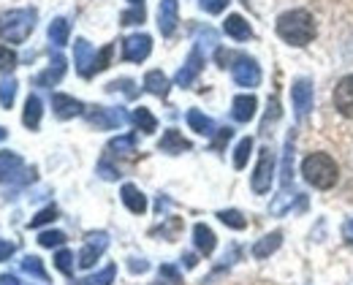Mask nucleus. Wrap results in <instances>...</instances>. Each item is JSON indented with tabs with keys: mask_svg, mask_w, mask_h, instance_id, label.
<instances>
[{
	"mask_svg": "<svg viewBox=\"0 0 353 285\" xmlns=\"http://www.w3.org/2000/svg\"><path fill=\"white\" fill-rule=\"evenodd\" d=\"M277 36L285 44H291V47H307L310 41L315 39V19H312V14L305 11V8L285 11L277 19Z\"/></svg>",
	"mask_w": 353,
	"mask_h": 285,
	"instance_id": "1",
	"label": "nucleus"
},
{
	"mask_svg": "<svg viewBox=\"0 0 353 285\" xmlns=\"http://www.w3.org/2000/svg\"><path fill=\"white\" fill-rule=\"evenodd\" d=\"M302 174H305V180H307L312 188L329 190L337 185L340 169H337V163L326 152H312V155L305 158V163H302Z\"/></svg>",
	"mask_w": 353,
	"mask_h": 285,
	"instance_id": "2",
	"label": "nucleus"
},
{
	"mask_svg": "<svg viewBox=\"0 0 353 285\" xmlns=\"http://www.w3.org/2000/svg\"><path fill=\"white\" fill-rule=\"evenodd\" d=\"M36 8H14L0 14V36L8 44H22L36 30Z\"/></svg>",
	"mask_w": 353,
	"mask_h": 285,
	"instance_id": "3",
	"label": "nucleus"
},
{
	"mask_svg": "<svg viewBox=\"0 0 353 285\" xmlns=\"http://www.w3.org/2000/svg\"><path fill=\"white\" fill-rule=\"evenodd\" d=\"M272 182H274V152L269 147H264L259 152V163H256V171H253L250 185H253V193L266 196L269 188H272Z\"/></svg>",
	"mask_w": 353,
	"mask_h": 285,
	"instance_id": "4",
	"label": "nucleus"
},
{
	"mask_svg": "<svg viewBox=\"0 0 353 285\" xmlns=\"http://www.w3.org/2000/svg\"><path fill=\"white\" fill-rule=\"evenodd\" d=\"M0 182H33V169L25 174V163L17 152H0Z\"/></svg>",
	"mask_w": 353,
	"mask_h": 285,
	"instance_id": "5",
	"label": "nucleus"
},
{
	"mask_svg": "<svg viewBox=\"0 0 353 285\" xmlns=\"http://www.w3.org/2000/svg\"><path fill=\"white\" fill-rule=\"evenodd\" d=\"M88 120L90 125L101 128V131H114L120 125H125V112L123 109H106V106H92L88 112Z\"/></svg>",
	"mask_w": 353,
	"mask_h": 285,
	"instance_id": "6",
	"label": "nucleus"
},
{
	"mask_svg": "<svg viewBox=\"0 0 353 285\" xmlns=\"http://www.w3.org/2000/svg\"><path fill=\"white\" fill-rule=\"evenodd\" d=\"M231 74L239 87H259L261 82V68L253 57H236V63L231 65Z\"/></svg>",
	"mask_w": 353,
	"mask_h": 285,
	"instance_id": "7",
	"label": "nucleus"
},
{
	"mask_svg": "<svg viewBox=\"0 0 353 285\" xmlns=\"http://www.w3.org/2000/svg\"><path fill=\"white\" fill-rule=\"evenodd\" d=\"M291 101H294V114H296V120H305L310 112H312V101H315L312 82H310V79L294 82V87H291Z\"/></svg>",
	"mask_w": 353,
	"mask_h": 285,
	"instance_id": "8",
	"label": "nucleus"
},
{
	"mask_svg": "<svg viewBox=\"0 0 353 285\" xmlns=\"http://www.w3.org/2000/svg\"><path fill=\"white\" fill-rule=\"evenodd\" d=\"M150 52H152V39H150L147 33H136V36H128V39L123 41V60H128V63H141V60H147Z\"/></svg>",
	"mask_w": 353,
	"mask_h": 285,
	"instance_id": "9",
	"label": "nucleus"
},
{
	"mask_svg": "<svg viewBox=\"0 0 353 285\" xmlns=\"http://www.w3.org/2000/svg\"><path fill=\"white\" fill-rule=\"evenodd\" d=\"M201 68H204V54H201V47L196 44V47L190 49L185 65H182L179 74H176V85H179V87H190V85L196 82V76L201 74Z\"/></svg>",
	"mask_w": 353,
	"mask_h": 285,
	"instance_id": "10",
	"label": "nucleus"
},
{
	"mask_svg": "<svg viewBox=\"0 0 353 285\" xmlns=\"http://www.w3.org/2000/svg\"><path fill=\"white\" fill-rule=\"evenodd\" d=\"M109 247V237L103 234V231H95V234H90L88 242H85V247H82V253H79V266L82 269H90L98 258H101V253Z\"/></svg>",
	"mask_w": 353,
	"mask_h": 285,
	"instance_id": "11",
	"label": "nucleus"
},
{
	"mask_svg": "<svg viewBox=\"0 0 353 285\" xmlns=\"http://www.w3.org/2000/svg\"><path fill=\"white\" fill-rule=\"evenodd\" d=\"M334 106H337V112L343 117L353 120V74L343 76L337 82V87H334Z\"/></svg>",
	"mask_w": 353,
	"mask_h": 285,
	"instance_id": "12",
	"label": "nucleus"
},
{
	"mask_svg": "<svg viewBox=\"0 0 353 285\" xmlns=\"http://www.w3.org/2000/svg\"><path fill=\"white\" fill-rule=\"evenodd\" d=\"M74 60H77V71H79V76L90 79V76L95 74V49L90 47V41L77 39V44H74Z\"/></svg>",
	"mask_w": 353,
	"mask_h": 285,
	"instance_id": "13",
	"label": "nucleus"
},
{
	"mask_svg": "<svg viewBox=\"0 0 353 285\" xmlns=\"http://www.w3.org/2000/svg\"><path fill=\"white\" fill-rule=\"evenodd\" d=\"M52 109H54V114L60 120H71V117H79L85 112V103L65 93H54L52 95Z\"/></svg>",
	"mask_w": 353,
	"mask_h": 285,
	"instance_id": "14",
	"label": "nucleus"
},
{
	"mask_svg": "<svg viewBox=\"0 0 353 285\" xmlns=\"http://www.w3.org/2000/svg\"><path fill=\"white\" fill-rule=\"evenodd\" d=\"M256 109H259L256 95H236L231 103V114L236 123H250L256 117Z\"/></svg>",
	"mask_w": 353,
	"mask_h": 285,
	"instance_id": "15",
	"label": "nucleus"
},
{
	"mask_svg": "<svg viewBox=\"0 0 353 285\" xmlns=\"http://www.w3.org/2000/svg\"><path fill=\"white\" fill-rule=\"evenodd\" d=\"M63 76H65V57L63 54H54L52 63H49V68H46L44 74L36 76V85L39 87H54Z\"/></svg>",
	"mask_w": 353,
	"mask_h": 285,
	"instance_id": "16",
	"label": "nucleus"
},
{
	"mask_svg": "<svg viewBox=\"0 0 353 285\" xmlns=\"http://www.w3.org/2000/svg\"><path fill=\"white\" fill-rule=\"evenodd\" d=\"M158 28L161 33L169 39L174 36L176 30V0H161V8H158Z\"/></svg>",
	"mask_w": 353,
	"mask_h": 285,
	"instance_id": "17",
	"label": "nucleus"
},
{
	"mask_svg": "<svg viewBox=\"0 0 353 285\" xmlns=\"http://www.w3.org/2000/svg\"><path fill=\"white\" fill-rule=\"evenodd\" d=\"M223 30H225V36H231L234 41H248V39L253 36V30H250L248 19H245V17H239V14H231V17L223 22Z\"/></svg>",
	"mask_w": 353,
	"mask_h": 285,
	"instance_id": "18",
	"label": "nucleus"
},
{
	"mask_svg": "<svg viewBox=\"0 0 353 285\" xmlns=\"http://www.w3.org/2000/svg\"><path fill=\"white\" fill-rule=\"evenodd\" d=\"M193 144L188 142L179 131H174V128H169L166 134H163V139L158 142V149L161 152H169V155H179V152H188Z\"/></svg>",
	"mask_w": 353,
	"mask_h": 285,
	"instance_id": "19",
	"label": "nucleus"
},
{
	"mask_svg": "<svg viewBox=\"0 0 353 285\" xmlns=\"http://www.w3.org/2000/svg\"><path fill=\"white\" fill-rule=\"evenodd\" d=\"M193 242H196L199 253H204V255H212V250L218 247V239L212 234V229L204 226V223H196L193 226Z\"/></svg>",
	"mask_w": 353,
	"mask_h": 285,
	"instance_id": "20",
	"label": "nucleus"
},
{
	"mask_svg": "<svg viewBox=\"0 0 353 285\" xmlns=\"http://www.w3.org/2000/svg\"><path fill=\"white\" fill-rule=\"evenodd\" d=\"M120 196H123V204L131 209L133 215H144L147 212V198H144V193L136 185H123Z\"/></svg>",
	"mask_w": 353,
	"mask_h": 285,
	"instance_id": "21",
	"label": "nucleus"
},
{
	"mask_svg": "<svg viewBox=\"0 0 353 285\" xmlns=\"http://www.w3.org/2000/svg\"><path fill=\"white\" fill-rule=\"evenodd\" d=\"M185 120H188L190 131H196V134H201V136H212V134H215V123H212V117H207V114L199 112V109H190V112L185 114Z\"/></svg>",
	"mask_w": 353,
	"mask_h": 285,
	"instance_id": "22",
	"label": "nucleus"
},
{
	"mask_svg": "<svg viewBox=\"0 0 353 285\" xmlns=\"http://www.w3.org/2000/svg\"><path fill=\"white\" fill-rule=\"evenodd\" d=\"M41 114H44L41 98H39V95H30V98L25 101V114H22V123H25L30 131H36V128L41 125Z\"/></svg>",
	"mask_w": 353,
	"mask_h": 285,
	"instance_id": "23",
	"label": "nucleus"
},
{
	"mask_svg": "<svg viewBox=\"0 0 353 285\" xmlns=\"http://www.w3.org/2000/svg\"><path fill=\"white\" fill-rule=\"evenodd\" d=\"M144 90L158 95V98H166L169 95V79H166V74L163 71H150L144 76Z\"/></svg>",
	"mask_w": 353,
	"mask_h": 285,
	"instance_id": "24",
	"label": "nucleus"
},
{
	"mask_svg": "<svg viewBox=\"0 0 353 285\" xmlns=\"http://www.w3.org/2000/svg\"><path fill=\"white\" fill-rule=\"evenodd\" d=\"M280 244H283V234H280V231L266 234L264 239H259V242L253 244V258H269Z\"/></svg>",
	"mask_w": 353,
	"mask_h": 285,
	"instance_id": "25",
	"label": "nucleus"
},
{
	"mask_svg": "<svg viewBox=\"0 0 353 285\" xmlns=\"http://www.w3.org/2000/svg\"><path fill=\"white\" fill-rule=\"evenodd\" d=\"M68 36H71L68 19H63V17L52 19V25H49V41H52L54 47H65V44H68Z\"/></svg>",
	"mask_w": 353,
	"mask_h": 285,
	"instance_id": "26",
	"label": "nucleus"
},
{
	"mask_svg": "<svg viewBox=\"0 0 353 285\" xmlns=\"http://www.w3.org/2000/svg\"><path fill=\"white\" fill-rule=\"evenodd\" d=\"M22 272L30 275V277H36V280H41V283L49 280V275H46L44 264H41L39 255H25V258H22Z\"/></svg>",
	"mask_w": 353,
	"mask_h": 285,
	"instance_id": "27",
	"label": "nucleus"
},
{
	"mask_svg": "<svg viewBox=\"0 0 353 285\" xmlns=\"http://www.w3.org/2000/svg\"><path fill=\"white\" fill-rule=\"evenodd\" d=\"M133 123H136V128L144 131V134H155V128H158V120H155L152 112L144 109V106H139V109L133 112Z\"/></svg>",
	"mask_w": 353,
	"mask_h": 285,
	"instance_id": "28",
	"label": "nucleus"
},
{
	"mask_svg": "<svg viewBox=\"0 0 353 285\" xmlns=\"http://www.w3.org/2000/svg\"><path fill=\"white\" fill-rule=\"evenodd\" d=\"M14 98H17V79L14 76L0 79V103H3V109H11Z\"/></svg>",
	"mask_w": 353,
	"mask_h": 285,
	"instance_id": "29",
	"label": "nucleus"
},
{
	"mask_svg": "<svg viewBox=\"0 0 353 285\" xmlns=\"http://www.w3.org/2000/svg\"><path fill=\"white\" fill-rule=\"evenodd\" d=\"M218 218H221V223H225V226L234 229V231H242V229L248 226V220H245L242 212H236V209H221Z\"/></svg>",
	"mask_w": 353,
	"mask_h": 285,
	"instance_id": "30",
	"label": "nucleus"
},
{
	"mask_svg": "<svg viewBox=\"0 0 353 285\" xmlns=\"http://www.w3.org/2000/svg\"><path fill=\"white\" fill-rule=\"evenodd\" d=\"M109 149H112V152H120V155H131V152H136V136H133V134L117 136V139L109 142Z\"/></svg>",
	"mask_w": 353,
	"mask_h": 285,
	"instance_id": "31",
	"label": "nucleus"
},
{
	"mask_svg": "<svg viewBox=\"0 0 353 285\" xmlns=\"http://www.w3.org/2000/svg\"><path fill=\"white\" fill-rule=\"evenodd\" d=\"M250 149H253V139H242L234 149V169H245L248 166V158H250Z\"/></svg>",
	"mask_w": 353,
	"mask_h": 285,
	"instance_id": "32",
	"label": "nucleus"
},
{
	"mask_svg": "<svg viewBox=\"0 0 353 285\" xmlns=\"http://www.w3.org/2000/svg\"><path fill=\"white\" fill-rule=\"evenodd\" d=\"M291 155H294V136H288V142H285V160H283V185H285V188L291 185V177H294Z\"/></svg>",
	"mask_w": 353,
	"mask_h": 285,
	"instance_id": "33",
	"label": "nucleus"
},
{
	"mask_svg": "<svg viewBox=\"0 0 353 285\" xmlns=\"http://www.w3.org/2000/svg\"><path fill=\"white\" fill-rule=\"evenodd\" d=\"M114 275H117V266H114V264H109L103 272H98V275L88 277L85 283H88V285H112V283H114Z\"/></svg>",
	"mask_w": 353,
	"mask_h": 285,
	"instance_id": "34",
	"label": "nucleus"
},
{
	"mask_svg": "<svg viewBox=\"0 0 353 285\" xmlns=\"http://www.w3.org/2000/svg\"><path fill=\"white\" fill-rule=\"evenodd\" d=\"M54 266H57L63 275H74V255H71L68 250H60V253L54 255Z\"/></svg>",
	"mask_w": 353,
	"mask_h": 285,
	"instance_id": "35",
	"label": "nucleus"
},
{
	"mask_svg": "<svg viewBox=\"0 0 353 285\" xmlns=\"http://www.w3.org/2000/svg\"><path fill=\"white\" fill-rule=\"evenodd\" d=\"M17 65V52L0 44V71H14Z\"/></svg>",
	"mask_w": 353,
	"mask_h": 285,
	"instance_id": "36",
	"label": "nucleus"
},
{
	"mask_svg": "<svg viewBox=\"0 0 353 285\" xmlns=\"http://www.w3.org/2000/svg\"><path fill=\"white\" fill-rule=\"evenodd\" d=\"M65 242V234L63 231H44L41 237H39V244L41 247H60Z\"/></svg>",
	"mask_w": 353,
	"mask_h": 285,
	"instance_id": "37",
	"label": "nucleus"
},
{
	"mask_svg": "<svg viewBox=\"0 0 353 285\" xmlns=\"http://www.w3.org/2000/svg\"><path fill=\"white\" fill-rule=\"evenodd\" d=\"M57 218V209L54 207H46V209H41L33 220H30V229H39V226H44V223H52Z\"/></svg>",
	"mask_w": 353,
	"mask_h": 285,
	"instance_id": "38",
	"label": "nucleus"
},
{
	"mask_svg": "<svg viewBox=\"0 0 353 285\" xmlns=\"http://www.w3.org/2000/svg\"><path fill=\"white\" fill-rule=\"evenodd\" d=\"M106 90H109V93H117V90H120V93H125L128 98H133V95H136L131 79H117V82H109V85H106Z\"/></svg>",
	"mask_w": 353,
	"mask_h": 285,
	"instance_id": "39",
	"label": "nucleus"
},
{
	"mask_svg": "<svg viewBox=\"0 0 353 285\" xmlns=\"http://www.w3.org/2000/svg\"><path fill=\"white\" fill-rule=\"evenodd\" d=\"M98 174H101L103 180H109V182L120 177V171H117V169L109 163V158H101V163H98Z\"/></svg>",
	"mask_w": 353,
	"mask_h": 285,
	"instance_id": "40",
	"label": "nucleus"
},
{
	"mask_svg": "<svg viewBox=\"0 0 353 285\" xmlns=\"http://www.w3.org/2000/svg\"><path fill=\"white\" fill-rule=\"evenodd\" d=\"M120 19H123V25H139V22H144V8L141 6H133L131 11H125Z\"/></svg>",
	"mask_w": 353,
	"mask_h": 285,
	"instance_id": "41",
	"label": "nucleus"
},
{
	"mask_svg": "<svg viewBox=\"0 0 353 285\" xmlns=\"http://www.w3.org/2000/svg\"><path fill=\"white\" fill-rule=\"evenodd\" d=\"M112 44H109V47H103V52H98V54H95V74H98V71H103V68H109V57H112Z\"/></svg>",
	"mask_w": 353,
	"mask_h": 285,
	"instance_id": "42",
	"label": "nucleus"
},
{
	"mask_svg": "<svg viewBox=\"0 0 353 285\" xmlns=\"http://www.w3.org/2000/svg\"><path fill=\"white\" fill-rule=\"evenodd\" d=\"M199 3H201V8L207 14H221L223 8L228 6V0H199Z\"/></svg>",
	"mask_w": 353,
	"mask_h": 285,
	"instance_id": "43",
	"label": "nucleus"
},
{
	"mask_svg": "<svg viewBox=\"0 0 353 285\" xmlns=\"http://www.w3.org/2000/svg\"><path fill=\"white\" fill-rule=\"evenodd\" d=\"M280 117V103H277V98L272 95L269 98V114H266V120H264V131L269 128V120H277Z\"/></svg>",
	"mask_w": 353,
	"mask_h": 285,
	"instance_id": "44",
	"label": "nucleus"
},
{
	"mask_svg": "<svg viewBox=\"0 0 353 285\" xmlns=\"http://www.w3.org/2000/svg\"><path fill=\"white\" fill-rule=\"evenodd\" d=\"M14 250H17V247H14L11 242H3V239H0V261H8V258L14 255Z\"/></svg>",
	"mask_w": 353,
	"mask_h": 285,
	"instance_id": "45",
	"label": "nucleus"
},
{
	"mask_svg": "<svg viewBox=\"0 0 353 285\" xmlns=\"http://www.w3.org/2000/svg\"><path fill=\"white\" fill-rule=\"evenodd\" d=\"M161 275H163V277H169L172 283H179V272H176L174 266H169V264H163V266H161Z\"/></svg>",
	"mask_w": 353,
	"mask_h": 285,
	"instance_id": "46",
	"label": "nucleus"
},
{
	"mask_svg": "<svg viewBox=\"0 0 353 285\" xmlns=\"http://www.w3.org/2000/svg\"><path fill=\"white\" fill-rule=\"evenodd\" d=\"M128 266H131V272H147V269H150V264H147V261H141V258H131V264H128Z\"/></svg>",
	"mask_w": 353,
	"mask_h": 285,
	"instance_id": "47",
	"label": "nucleus"
},
{
	"mask_svg": "<svg viewBox=\"0 0 353 285\" xmlns=\"http://www.w3.org/2000/svg\"><path fill=\"white\" fill-rule=\"evenodd\" d=\"M228 139H231V128H223L221 136H218V142H215V149H221V147L228 142Z\"/></svg>",
	"mask_w": 353,
	"mask_h": 285,
	"instance_id": "48",
	"label": "nucleus"
},
{
	"mask_svg": "<svg viewBox=\"0 0 353 285\" xmlns=\"http://www.w3.org/2000/svg\"><path fill=\"white\" fill-rule=\"evenodd\" d=\"M0 285H19V280H17V275H3Z\"/></svg>",
	"mask_w": 353,
	"mask_h": 285,
	"instance_id": "49",
	"label": "nucleus"
},
{
	"mask_svg": "<svg viewBox=\"0 0 353 285\" xmlns=\"http://www.w3.org/2000/svg\"><path fill=\"white\" fill-rule=\"evenodd\" d=\"M343 234H345V239H348V242H351V244H353V218H351V220H348V223H345V229H343Z\"/></svg>",
	"mask_w": 353,
	"mask_h": 285,
	"instance_id": "50",
	"label": "nucleus"
},
{
	"mask_svg": "<svg viewBox=\"0 0 353 285\" xmlns=\"http://www.w3.org/2000/svg\"><path fill=\"white\" fill-rule=\"evenodd\" d=\"M182 261H185V266H188V269H193V266L199 264V261H196V255H185Z\"/></svg>",
	"mask_w": 353,
	"mask_h": 285,
	"instance_id": "51",
	"label": "nucleus"
},
{
	"mask_svg": "<svg viewBox=\"0 0 353 285\" xmlns=\"http://www.w3.org/2000/svg\"><path fill=\"white\" fill-rule=\"evenodd\" d=\"M6 136H8V131H6V128H3V125H0V142H3V139H6Z\"/></svg>",
	"mask_w": 353,
	"mask_h": 285,
	"instance_id": "52",
	"label": "nucleus"
},
{
	"mask_svg": "<svg viewBox=\"0 0 353 285\" xmlns=\"http://www.w3.org/2000/svg\"><path fill=\"white\" fill-rule=\"evenodd\" d=\"M131 3H133V6H139V3H141V0H131Z\"/></svg>",
	"mask_w": 353,
	"mask_h": 285,
	"instance_id": "53",
	"label": "nucleus"
},
{
	"mask_svg": "<svg viewBox=\"0 0 353 285\" xmlns=\"http://www.w3.org/2000/svg\"><path fill=\"white\" fill-rule=\"evenodd\" d=\"M158 285H161V283H158Z\"/></svg>",
	"mask_w": 353,
	"mask_h": 285,
	"instance_id": "54",
	"label": "nucleus"
}]
</instances>
